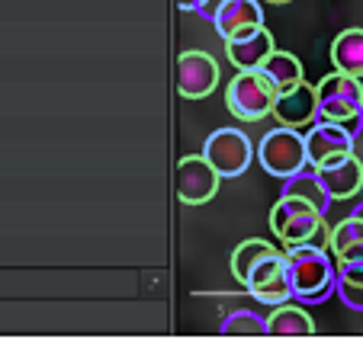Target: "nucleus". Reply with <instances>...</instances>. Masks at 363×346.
I'll return each instance as SVG.
<instances>
[{"label": "nucleus", "mask_w": 363, "mask_h": 346, "mask_svg": "<svg viewBox=\"0 0 363 346\" xmlns=\"http://www.w3.org/2000/svg\"><path fill=\"white\" fill-rule=\"evenodd\" d=\"M283 250L296 301L318 305L337 292V260L325 244H293Z\"/></svg>", "instance_id": "1"}, {"label": "nucleus", "mask_w": 363, "mask_h": 346, "mask_svg": "<svg viewBox=\"0 0 363 346\" xmlns=\"http://www.w3.org/2000/svg\"><path fill=\"white\" fill-rule=\"evenodd\" d=\"M270 231L283 247L293 244H325L328 247L331 231L325 228V212L302 196L283 192L270 209Z\"/></svg>", "instance_id": "2"}, {"label": "nucleus", "mask_w": 363, "mask_h": 346, "mask_svg": "<svg viewBox=\"0 0 363 346\" xmlns=\"http://www.w3.org/2000/svg\"><path fill=\"white\" fill-rule=\"evenodd\" d=\"M318 87V119L337 122L350 129L354 135L363 132V77L344 74V71H331Z\"/></svg>", "instance_id": "3"}, {"label": "nucleus", "mask_w": 363, "mask_h": 346, "mask_svg": "<svg viewBox=\"0 0 363 346\" xmlns=\"http://www.w3.org/2000/svg\"><path fill=\"white\" fill-rule=\"evenodd\" d=\"M257 163L277 180H289L302 170H308L306 135L299 129H289V125L270 129L257 144Z\"/></svg>", "instance_id": "4"}, {"label": "nucleus", "mask_w": 363, "mask_h": 346, "mask_svg": "<svg viewBox=\"0 0 363 346\" xmlns=\"http://www.w3.org/2000/svg\"><path fill=\"white\" fill-rule=\"evenodd\" d=\"M277 87L261 71H238L225 87V106L238 122H261L274 115Z\"/></svg>", "instance_id": "5"}, {"label": "nucleus", "mask_w": 363, "mask_h": 346, "mask_svg": "<svg viewBox=\"0 0 363 346\" xmlns=\"http://www.w3.org/2000/svg\"><path fill=\"white\" fill-rule=\"evenodd\" d=\"M203 154H206V161L219 170L222 180L225 177L232 180V177H241V173L251 167L257 148H254L251 138H247L241 129H232V125H228V129H216L213 135L206 138Z\"/></svg>", "instance_id": "6"}, {"label": "nucleus", "mask_w": 363, "mask_h": 346, "mask_svg": "<svg viewBox=\"0 0 363 346\" xmlns=\"http://www.w3.org/2000/svg\"><path fill=\"white\" fill-rule=\"evenodd\" d=\"M219 170L206 161V154H186L174 170V192L184 205H206L219 192Z\"/></svg>", "instance_id": "7"}, {"label": "nucleus", "mask_w": 363, "mask_h": 346, "mask_svg": "<svg viewBox=\"0 0 363 346\" xmlns=\"http://www.w3.org/2000/svg\"><path fill=\"white\" fill-rule=\"evenodd\" d=\"M174 83H177V93L184 100H206L219 87V62L213 54L199 52V48H186L177 54Z\"/></svg>", "instance_id": "8"}, {"label": "nucleus", "mask_w": 363, "mask_h": 346, "mask_svg": "<svg viewBox=\"0 0 363 346\" xmlns=\"http://www.w3.org/2000/svg\"><path fill=\"white\" fill-rule=\"evenodd\" d=\"M357 135L350 129L328 119H318L315 125H308L306 132V151H308V167H325V163L337 161L344 154H354Z\"/></svg>", "instance_id": "9"}, {"label": "nucleus", "mask_w": 363, "mask_h": 346, "mask_svg": "<svg viewBox=\"0 0 363 346\" xmlns=\"http://www.w3.org/2000/svg\"><path fill=\"white\" fill-rule=\"evenodd\" d=\"M274 119L280 125H289V129H308V125L318 122V87L312 83H296V87L277 93L274 103Z\"/></svg>", "instance_id": "10"}, {"label": "nucleus", "mask_w": 363, "mask_h": 346, "mask_svg": "<svg viewBox=\"0 0 363 346\" xmlns=\"http://www.w3.org/2000/svg\"><path fill=\"white\" fill-rule=\"evenodd\" d=\"M318 183L325 186L331 202H341V199H354L363 190V161L357 154H344L337 161L315 167Z\"/></svg>", "instance_id": "11"}, {"label": "nucleus", "mask_w": 363, "mask_h": 346, "mask_svg": "<svg viewBox=\"0 0 363 346\" xmlns=\"http://www.w3.org/2000/svg\"><path fill=\"white\" fill-rule=\"evenodd\" d=\"M274 33L267 26H257L251 33H241L235 39H225V54L228 62L238 71H257L270 54H274Z\"/></svg>", "instance_id": "12"}, {"label": "nucleus", "mask_w": 363, "mask_h": 346, "mask_svg": "<svg viewBox=\"0 0 363 346\" xmlns=\"http://www.w3.org/2000/svg\"><path fill=\"white\" fill-rule=\"evenodd\" d=\"M216 33L225 39H235L241 33H251V29L264 26V7L261 0H225L213 16Z\"/></svg>", "instance_id": "13"}, {"label": "nucleus", "mask_w": 363, "mask_h": 346, "mask_svg": "<svg viewBox=\"0 0 363 346\" xmlns=\"http://www.w3.org/2000/svg\"><path fill=\"white\" fill-rule=\"evenodd\" d=\"M328 250L335 253L337 263L344 260H363V218L350 212L347 218L331 228V238H328Z\"/></svg>", "instance_id": "14"}, {"label": "nucleus", "mask_w": 363, "mask_h": 346, "mask_svg": "<svg viewBox=\"0 0 363 346\" xmlns=\"http://www.w3.org/2000/svg\"><path fill=\"white\" fill-rule=\"evenodd\" d=\"M267 333H274V337H308V333H315V321L308 318L306 308L283 301L267 314Z\"/></svg>", "instance_id": "15"}, {"label": "nucleus", "mask_w": 363, "mask_h": 346, "mask_svg": "<svg viewBox=\"0 0 363 346\" xmlns=\"http://www.w3.org/2000/svg\"><path fill=\"white\" fill-rule=\"evenodd\" d=\"M331 64H335V71L363 77V29L360 26L344 29V33L335 35V42H331Z\"/></svg>", "instance_id": "16"}, {"label": "nucleus", "mask_w": 363, "mask_h": 346, "mask_svg": "<svg viewBox=\"0 0 363 346\" xmlns=\"http://www.w3.org/2000/svg\"><path fill=\"white\" fill-rule=\"evenodd\" d=\"M277 250H280V247H274L270 241H264V238L241 241V244L232 250V276L245 285L247 279H251V272L257 270V266H261L267 257H274Z\"/></svg>", "instance_id": "17"}, {"label": "nucleus", "mask_w": 363, "mask_h": 346, "mask_svg": "<svg viewBox=\"0 0 363 346\" xmlns=\"http://www.w3.org/2000/svg\"><path fill=\"white\" fill-rule=\"evenodd\" d=\"M257 71H261V74L274 83L277 93H283V90H289V87H296V83L306 81V77H302V62L296 58V54L280 52V48H274V54H270V58Z\"/></svg>", "instance_id": "18"}, {"label": "nucleus", "mask_w": 363, "mask_h": 346, "mask_svg": "<svg viewBox=\"0 0 363 346\" xmlns=\"http://www.w3.org/2000/svg\"><path fill=\"white\" fill-rule=\"evenodd\" d=\"M337 299L350 311H363V260L337 263Z\"/></svg>", "instance_id": "19"}, {"label": "nucleus", "mask_w": 363, "mask_h": 346, "mask_svg": "<svg viewBox=\"0 0 363 346\" xmlns=\"http://www.w3.org/2000/svg\"><path fill=\"white\" fill-rule=\"evenodd\" d=\"M222 333H267V318L254 311H235L222 321Z\"/></svg>", "instance_id": "20"}, {"label": "nucleus", "mask_w": 363, "mask_h": 346, "mask_svg": "<svg viewBox=\"0 0 363 346\" xmlns=\"http://www.w3.org/2000/svg\"><path fill=\"white\" fill-rule=\"evenodd\" d=\"M222 4H225V0H206V4H203V10H199V16H203V20H209V23H213L216 10H219Z\"/></svg>", "instance_id": "21"}, {"label": "nucleus", "mask_w": 363, "mask_h": 346, "mask_svg": "<svg viewBox=\"0 0 363 346\" xmlns=\"http://www.w3.org/2000/svg\"><path fill=\"white\" fill-rule=\"evenodd\" d=\"M203 4H206V0H177V7L184 10V13H199V10H203Z\"/></svg>", "instance_id": "22"}, {"label": "nucleus", "mask_w": 363, "mask_h": 346, "mask_svg": "<svg viewBox=\"0 0 363 346\" xmlns=\"http://www.w3.org/2000/svg\"><path fill=\"white\" fill-rule=\"evenodd\" d=\"M354 215H360V218H363V202H357V209H354Z\"/></svg>", "instance_id": "23"}, {"label": "nucleus", "mask_w": 363, "mask_h": 346, "mask_svg": "<svg viewBox=\"0 0 363 346\" xmlns=\"http://www.w3.org/2000/svg\"><path fill=\"white\" fill-rule=\"evenodd\" d=\"M267 4H289V0H267Z\"/></svg>", "instance_id": "24"}]
</instances>
